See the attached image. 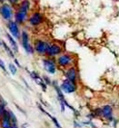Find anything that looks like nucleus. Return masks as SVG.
Instances as JSON below:
<instances>
[{
  "label": "nucleus",
  "instance_id": "1",
  "mask_svg": "<svg viewBox=\"0 0 119 128\" xmlns=\"http://www.w3.org/2000/svg\"><path fill=\"white\" fill-rule=\"evenodd\" d=\"M29 7H30V3L27 0H24L21 3V5L20 7V10L18 11V13L16 14V20H17V22L23 23L25 21L27 16V13H28V10H29Z\"/></svg>",
  "mask_w": 119,
  "mask_h": 128
},
{
  "label": "nucleus",
  "instance_id": "2",
  "mask_svg": "<svg viewBox=\"0 0 119 128\" xmlns=\"http://www.w3.org/2000/svg\"><path fill=\"white\" fill-rule=\"evenodd\" d=\"M74 62V57L70 54H62L57 58V64L61 68H69Z\"/></svg>",
  "mask_w": 119,
  "mask_h": 128
},
{
  "label": "nucleus",
  "instance_id": "3",
  "mask_svg": "<svg viewBox=\"0 0 119 128\" xmlns=\"http://www.w3.org/2000/svg\"><path fill=\"white\" fill-rule=\"evenodd\" d=\"M60 88L61 90H63V92L65 94H73L77 90V86H76V83H73L71 82L70 80H64L61 85H60Z\"/></svg>",
  "mask_w": 119,
  "mask_h": 128
},
{
  "label": "nucleus",
  "instance_id": "4",
  "mask_svg": "<svg viewBox=\"0 0 119 128\" xmlns=\"http://www.w3.org/2000/svg\"><path fill=\"white\" fill-rule=\"evenodd\" d=\"M21 42H22V46H23V48L27 54H33L34 48L33 46L30 44L29 37H28V34L26 32H22V34H21Z\"/></svg>",
  "mask_w": 119,
  "mask_h": 128
},
{
  "label": "nucleus",
  "instance_id": "5",
  "mask_svg": "<svg viewBox=\"0 0 119 128\" xmlns=\"http://www.w3.org/2000/svg\"><path fill=\"white\" fill-rule=\"evenodd\" d=\"M43 66H44L45 70L49 74H54L56 72V64L51 59H44Z\"/></svg>",
  "mask_w": 119,
  "mask_h": 128
},
{
  "label": "nucleus",
  "instance_id": "6",
  "mask_svg": "<svg viewBox=\"0 0 119 128\" xmlns=\"http://www.w3.org/2000/svg\"><path fill=\"white\" fill-rule=\"evenodd\" d=\"M48 42H46L45 40H37L36 44H35V51L37 53H39L41 55H44L47 53V49L49 47Z\"/></svg>",
  "mask_w": 119,
  "mask_h": 128
},
{
  "label": "nucleus",
  "instance_id": "7",
  "mask_svg": "<svg viewBox=\"0 0 119 128\" xmlns=\"http://www.w3.org/2000/svg\"><path fill=\"white\" fill-rule=\"evenodd\" d=\"M102 116H104L106 120L108 122H113V109L110 105H105L102 107Z\"/></svg>",
  "mask_w": 119,
  "mask_h": 128
},
{
  "label": "nucleus",
  "instance_id": "8",
  "mask_svg": "<svg viewBox=\"0 0 119 128\" xmlns=\"http://www.w3.org/2000/svg\"><path fill=\"white\" fill-rule=\"evenodd\" d=\"M65 76H66V79L70 80L73 83H76L77 79H78V70H77V68L75 66L69 68L66 70V72H65Z\"/></svg>",
  "mask_w": 119,
  "mask_h": 128
},
{
  "label": "nucleus",
  "instance_id": "9",
  "mask_svg": "<svg viewBox=\"0 0 119 128\" xmlns=\"http://www.w3.org/2000/svg\"><path fill=\"white\" fill-rule=\"evenodd\" d=\"M0 125H1V128H12L13 124H12V122L10 120V116H9V112L6 111L2 116H0Z\"/></svg>",
  "mask_w": 119,
  "mask_h": 128
},
{
  "label": "nucleus",
  "instance_id": "10",
  "mask_svg": "<svg viewBox=\"0 0 119 128\" xmlns=\"http://www.w3.org/2000/svg\"><path fill=\"white\" fill-rule=\"evenodd\" d=\"M62 52V48L61 46L56 44H49V47L47 49V55L50 56V57H54V56H57L59 55L60 53Z\"/></svg>",
  "mask_w": 119,
  "mask_h": 128
},
{
  "label": "nucleus",
  "instance_id": "11",
  "mask_svg": "<svg viewBox=\"0 0 119 128\" xmlns=\"http://www.w3.org/2000/svg\"><path fill=\"white\" fill-rule=\"evenodd\" d=\"M0 13H1V16H3V18L6 20H9L12 18V9L7 4H4L0 8Z\"/></svg>",
  "mask_w": 119,
  "mask_h": 128
},
{
  "label": "nucleus",
  "instance_id": "12",
  "mask_svg": "<svg viewBox=\"0 0 119 128\" xmlns=\"http://www.w3.org/2000/svg\"><path fill=\"white\" fill-rule=\"evenodd\" d=\"M9 31L16 38H19L20 37V29H19V26L17 24V22H15V21L9 22Z\"/></svg>",
  "mask_w": 119,
  "mask_h": 128
},
{
  "label": "nucleus",
  "instance_id": "13",
  "mask_svg": "<svg viewBox=\"0 0 119 128\" xmlns=\"http://www.w3.org/2000/svg\"><path fill=\"white\" fill-rule=\"evenodd\" d=\"M42 21H43V16H42L40 13L33 14L31 16V18H29V22H30V24H31V25H33V26L39 25V24L42 23Z\"/></svg>",
  "mask_w": 119,
  "mask_h": 128
},
{
  "label": "nucleus",
  "instance_id": "14",
  "mask_svg": "<svg viewBox=\"0 0 119 128\" xmlns=\"http://www.w3.org/2000/svg\"><path fill=\"white\" fill-rule=\"evenodd\" d=\"M7 38H8L9 42H10V44H11V46H12V48H13L14 52L19 51V49H18V45H17V42H16V40H15L11 37V35H10V34H7Z\"/></svg>",
  "mask_w": 119,
  "mask_h": 128
},
{
  "label": "nucleus",
  "instance_id": "15",
  "mask_svg": "<svg viewBox=\"0 0 119 128\" xmlns=\"http://www.w3.org/2000/svg\"><path fill=\"white\" fill-rule=\"evenodd\" d=\"M39 107H40V109L42 110V111H43V112H44V113H45V114H46V116H49V118H51V120H52V122L54 123V124H55V126H56V127H57V128H61V125L59 124V122H58V120H56V118H55L54 116H52L50 115V114H48V113H47L46 111H45V110L43 109V108H42V107H41L40 105H39Z\"/></svg>",
  "mask_w": 119,
  "mask_h": 128
},
{
  "label": "nucleus",
  "instance_id": "16",
  "mask_svg": "<svg viewBox=\"0 0 119 128\" xmlns=\"http://www.w3.org/2000/svg\"><path fill=\"white\" fill-rule=\"evenodd\" d=\"M2 45H3V47L5 48V50H6L7 54H8L10 57H12V58H14V59H15V55H14V52L12 51V48H10V47H9V46H8V45H7L4 42H2Z\"/></svg>",
  "mask_w": 119,
  "mask_h": 128
},
{
  "label": "nucleus",
  "instance_id": "17",
  "mask_svg": "<svg viewBox=\"0 0 119 128\" xmlns=\"http://www.w3.org/2000/svg\"><path fill=\"white\" fill-rule=\"evenodd\" d=\"M9 112V116H10V120H11V122H12V124L13 125H17V116H15L14 114V112L12 111H8Z\"/></svg>",
  "mask_w": 119,
  "mask_h": 128
},
{
  "label": "nucleus",
  "instance_id": "18",
  "mask_svg": "<svg viewBox=\"0 0 119 128\" xmlns=\"http://www.w3.org/2000/svg\"><path fill=\"white\" fill-rule=\"evenodd\" d=\"M9 70H10V72H11L13 75H15V74L17 73V68H16V66L13 64H9Z\"/></svg>",
  "mask_w": 119,
  "mask_h": 128
},
{
  "label": "nucleus",
  "instance_id": "19",
  "mask_svg": "<svg viewBox=\"0 0 119 128\" xmlns=\"http://www.w3.org/2000/svg\"><path fill=\"white\" fill-rule=\"evenodd\" d=\"M7 110L5 109V105H3V104H0V116H2L3 114L6 112Z\"/></svg>",
  "mask_w": 119,
  "mask_h": 128
},
{
  "label": "nucleus",
  "instance_id": "20",
  "mask_svg": "<svg viewBox=\"0 0 119 128\" xmlns=\"http://www.w3.org/2000/svg\"><path fill=\"white\" fill-rule=\"evenodd\" d=\"M0 68L3 70V71L7 73V70H6V66H5V64H4V62L2 61V60H0Z\"/></svg>",
  "mask_w": 119,
  "mask_h": 128
},
{
  "label": "nucleus",
  "instance_id": "21",
  "mask_svg": "<svg viewBox=\"0 0 119 128\" xmlns=\"http://www.w3.org/2000/svg\"><path fill=\"white\" fill-rule=\"evenodd\" d=\"M43 79H44V81L46 82V85H49V84L51 83V82H50V80L48 79V77H47V76H44V78H43Z\"/></svg>",
  "mask_w": 119,
  "mask_h": 128
},
{
  "label": "nucleus",
  "instance_id": "22",
  "mask_svg": "<svg viewBox=\"0 0 119 128\" xmlns=\"http://www.w3.org/2000/svg\"><path fill=\"white\" fill-rule=\"evenodd\" d=\"M0 101H1V102H2V104H3V105H5V106H6V105H7L6 101H5V100H4V99H2V98H1V96H0Z\"/></svg>",
  "mask_w": 119,
  "mask_h": 128
},
{
  "label": "nucleus",
  "instance_id": "23",
  "mask_svg": "<svg viewBox=\"0 0 119 128\" xmlns=\"http://www.w3.org/2000/svg\"><path fill=\"white\" fill-rule=\"evenodd\" d=\"M10 2H11V3H16L17 0H10Z\"/></svg>",
  "mask_w": 119,
  "mask_h": 128
},
{
  "label": "nucleus",
  "instance_id": "24",
  "mask_svg": "<svg viewBox=\"0 0 119 128\" xmlns=\"http://www.w3.org/2000/svg\"><path fill=\"white\" fill-rule=\"evenodd\" d=\"M12 128H19V127H18L17 125H13V126H12Z\"/></svg>",
  "mask_w": 119,
  "mask_h": 128
},
{
  "label": "nucleus",
  "instance_id": "25",
  "mask_svg": "<svg viewBox=\"0 0 119 128\" xmlns=\"http://www.w3.org/2000/svg\"><path fill=\"white\" fill-rule=\"evenodd\" d=\"M2 1H3V0H0V2H2Z\"/></svg>",
  "mask_w": 119,
  "mask_h": 128
},
{
  "label": "nucleus",
  "instance_id": "26",
  "mask_svg": "<svg viewBox=\"0 0 119 128\" xmlns=\"http://www.w3.org/2000/svg\"><path fill=\"white\" fill-rule=\"evenodd\" d=\"M1 44H2V42H0V45H1Z\"/></svg>",
  "mask_w": 119,
  "mask_h": 128
}]
</instances>
